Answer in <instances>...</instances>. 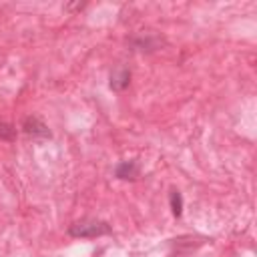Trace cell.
Segmentation results:
<instances>
[{"instance_id":"1","label":"cell","mask_w":257,"mask_h":257,"mask_svg":"<svg viewBox=\"0 0 257 257\" xmlns=\"http://www.w3.org/2000/svg\"><path fill=\"white\" fill-rule=\"evenodd\" d=\"M68 233L72 237H82V239H92V237H102L110 233V225L100 219H82L70 225Z\"/></svg>"},{"instance_id":"2","label":"cell","mask_w":257,"mask_h":257,"mask_svg":"<svg viewBox=\"0 0 257 257\" xmlns=\"http://www.w3.org/2000/svg\"><path fill=\"white\" fill-rule=\"evenodd\" d=\"M22 128H24V133L28 137H40V139H48L50 137L48 126L38 116H26L24 122H22Z\"/></svg>"},{"instance_id":"3","label":"cell","mask_w":257,"mask_h":257,"mask_svg":"<svg viewBox=\"0 0 257 257\" xmlns=\"http://www.w3.org/2000/svg\"><path fill=\"white\" fill-rule=\"evenodd\" d=\"M114 177L120 181H135L139 177V165L135 161H122L114 169Z\"/></svg>"},{"instance_id":"4","label":"cell","mask_w":257,"mask_h":257,"mask_svg":"<svg viewBox=\"0 0 257 257\" xmlns=\"http://www.w3.org/2000/svg\"><path fill=\"white\" fill-rule=\"evenodd\" d=\"M131 84V70L126 68H116L112 74H110V88L112 90H124L126 86Z\"/></svg>"},{"instance_id":"5","label":"cell","mask_w":257,"mask_h":257,"mask_svg":"<svg viewBox=\"0 0 257 257\" xmlns=\"http://www.w3.org/2000/svg\"><path fill=\"white\" fill-rule=\"evenodd\" d=\"M169 203H171L173 215H175V217H181V213H183V197H181L179 191L173 189V191L169 193Z\"/></svg>"},{"instance_id":"6","label":"cell","mask_w":257,"mask_h":257,"mask_svg":"<svg viewBox=\"0 0 257 257\" xmlns=\"http://www.w3.org/2000/svg\"><path fill=\"white\" fill-rule=\"evenodd\" d=\"M16 137V128L10 122L0 120V141H12Z\"/></svg>"}]
</instances>
